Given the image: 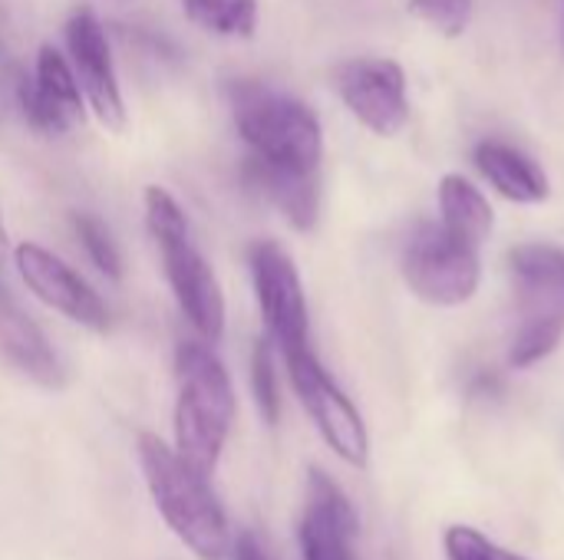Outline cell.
<instances>
[{"instance_id":"obj_1","label":"cell","mask_w":564,"mask_h":560,"mask_svg":"<svg viewBox=\"0 0 564 560\" xmlns=\"http://www.w3.org/2000/svg\"><path fill=\"white\" fill-rule=\"evenodd\" d=\"M238 416L231 376L212 343L185 340L175 350V452L212 479Z\"/></svg>"},{"instance_id":"obj_2","label":"cell","mask_w":564,"mask_h":560,"mask_svg":"<svg viewBox=\"0 0 564 560\" xmlns=\"http://www.w3.org/2000/svg\"><path fill=\"white\" fill-rule=\"evenodd\" d=\"M145 208V228L155 241V251L162 257L165 284L188 320V327L205 340L218 343L225 337V290L218 284V274L212 271L208 257L192 238V224L185 208L175 201V195L162 185H145L142 191Z\"/></svg>"},{"instance_id":"obj_3","label":"cell","mask_w":564,"mask_h":560,"mask_svg":"<svg viewBox=\"0 0 564 560\" xmlns=\"http://www.w3.org/2000/svg\"><path fill=\"white\" fill-rule=\"evenodd\" d=\"M139 465L149 485V495L172 528V535L198 560H225L231 554V528L221 502L215 498L208 475L192 469L175 446L142 432L135 442Z\"/></svg>"},{"instance_id":"obj_4","label":"cell","mask_w":564,"mask_h":560,"mask_svg":"<svg viewBox=\"0 0 564 560\" xmlns=\"http://www.w3.org/2000/svg\"><path fill=\"white\" fill-rule=\"evenodd\" d=\"M228 109L245 155L301 172H321L324 125L304 99L264 79H231Z\"/></svg>"},{"instance_id":"obj_5","label":"cell","mask_w":564,"mask_h":560,"mask_svg":"<svg viewBox=\"0 0 564 560\" xmlns=\"http://www.w3.org/2000/svg\"><path fill=\"white\" fill-rule=\"evenodd\" d=\"M400 277L420 304L466 307L482 287V248L446 231L440 218H423L403 238Z\"/></svg>"},{"instance_id":"obj_6","label":"cell","mask_w":564,"mask_h":560,"mask_svg":"<svg viewBox=\"0 0 564 560\" xmlns=\"http://www.w3.org/2000/svg\"><path fill=\"white\" fill-rule=\"evenodd\" d=\"M281 360H284V370H288V380H291L297 403L311 416V422L321 432V439L327 442V449L340 462H347L354 469H367V462H370L367 422H364L357 403L340 389V383L317 360L314 347L291 353V356H281Z\"/></svg>"},{"instance_id":"obj_7","label":"cell","mask_w":564,"mask_h":560,"mask_svg":"<svg viewBox=\"0 0 564 560\" xmlns=\"http://www.w3.org/2000/svg\"><path fill=\"white\" fill-rule=\"evenodd\" d=\"M248 271L264 337L278 356L311 350V307L294 257L278 241H254L248 248Z\"/></svg>"},{"instance_id":"obj_8","label":"cell","mask_w":564,"mask_h":560,"mask_svg":"<svg viewBox=\"0 0 564 560\" xmlns=\"http://www.w3.org/2000/svg\"><path fill=\"white\" fill-rule=\"evenodd\" d=\"M334 92L344 109L380 139H397L410 125V79L390 56L344 59L334 69Z\"/></svg>"},{"instance_id":"obj_9","label":"cell","mask_w":564,"mask_h":560,"mask_svg":"<svg viewBox=\"0 0 564 560\" xmlns=\"http://www.w3.org/2000/svg\"><path fill=\"white\" fill-rule=\"evenodd\" d=\"M63 46H66L69 66L76 73V83L83 89L86 109L96 116V122L102 129L122 132L126 129V99H122L112 46H109L106 26L96 17V10L79 7L69 13V20L63 26Z\"/></svg>"},{"instance_id":"obj_10","label":"cell","mask_w":564,"mask_h":560,"mask_svg":"<svg viewBox=\"0 0 564 560\" xmlns=\"http://www.w3.org/2000/svg\"><path fill=\"white\" fill-rule=\"evenodd\" d=\"M13 267L23 281V287L46 304L50 310L63 314L76 327L89 333H106L109 330V307L96 294V287L76 274L63 257L46 251L36 241H23L13 248Z\"/></svg>"},{"instance_id":"obj_11","label":"cell","mask_w":564,"mask_h":560,"mask_svg":"<svg viewBox=\"0 0 564 560\" xmlns=\"http://www.w3.org/2000/svg\"><path fill=\"white\" fill-rule=\"evenodd\" d=\"M23 122L40 135H66L86 119V99L76 83V73L66 53L53 43H43L33 59L30 79L17 89Z\"/></svg>"},{"instance_id":"obj_12","label":"cell","mask_w":564,"mask_h":560,"mask_svg":"<svg viewBox=\"0 0 564 560\" xmlns=\"http://www.w3.org/2000/svg\"><path fill=\"white\" fill-rule=\"evenodd\" d=\"M360 531V518L344 488L317 465L307 469V508L297 528L304 560H354L350 541Z\"/></svg>"},{"instance_id":"obj_13","label":"cell","mask_w":564,"mask_h":560,"mask_svg":"<svg viewBox=\"0 0 564 560\" xmlns=\"http://www.w3.org/2000/svg\"><path fill=\"white\" fill-rule=\"evenodd\" d=\"M509 277L519 320L564 323V251L549 241H525L509 251Z\"/></svg>"},{"instance_id":"obj_14","label":"cell","mask_w":564,"mask_h":560,"mask_svg":"<svg viewBox=\"0 0 564 560\" xmlns=\"http://www.w3.org/2000/svg\"><path fill=\"white\" fill-rule=\"evenodd\" d=\"M0 356L43 389H63L66 370L36 320L0 284Z\"/></svg>"},{"instance_id":"obj_15","label":"cell","mask_w":564,"mask_h":560,"mask_svg":"<svg viewBox=\"0 0 564 560\" xmlns=\"http://www.w3.org/2000/svg\"><path fill=\"white\" fill-rule=\"evenodd\" d=\"M241 175L251 191H258L294 231L307 234L321 218V172H301L288 165H271L245 155Z\"/></svg>"},{"instance_id":"obj_16","label":"cell","mask_w":564,"mask_h":560,"mask_svg":"<svg viewBox=\"0 0 564 560\" xmlns=\"http://www.w3.org/2000/svg\"><path fill=\"white\" fill-rule=\"evenodd\" d=\"M473 165L482 175V182L512 205H545L552 198V178L542 168V162L512 142L502 139L476 142Z\"/></svg>"},{"instance_id":"obj_17","label":"cell","mask_w":564,"mask_h":560,"mask_svg":"<svg viewBox=\"0 0 564 560\" xmlns=\"http://www.w3.org/2000/svg\"><path fill=\"white\" fill-rule=\"evenodd\" d=\"M440 224L473 248H482L496 231V208L489 195L463 172H446L436 185Z\"/></svg>"},{"instance_id":"obj_18","label":"cell","mask_w":564,"mask_h":560,"mask_svg":"<svg viewBox=\"0 0 564 560\" xmlns=\"http://www.w3.org/2000/svg\"><path fill=\"white\" fill-rule=\"evenodd\" d=\"M185 17L225 40H251L258 30V0H182Z\"/></svg>"},{"instance_id":"obj_19","label":"cell","mask_w":564,"mask_h":560,"mask_svg":"<svg viewBox=\"0 0 564 560\" xmlns=\"http://www.w3.org/2000/svg\"><path fill=\"white\" fill-rule=\"evenodd\" d=\"M564 340V323L558 320H516L512 340H509V366L512 370H532L545 363Z\"/></svg>"},{"instance_id":"obj_20","label":"cell","mask_w":564,"mask_h":560,"mask_svg":"<svg viewBox=\"0 0 564 560\" xmlns=\"http://www.w3.org/2000/svg\"><path fill=\"white\" fill-rule=\"evenodd\" d=\"M69 224H73L79 248L86 251L89 264L99 274H106L109 281H119L122 277V254H119V244L112 241V231L102 224V218H96L93 211H76L69 218Z\"/></svg>"},{"instance_id":"obj_21","label":"cell","mask_w":564,"mask_h":560,"mask_svg":"<svg viewBox=\"0 0 564 560\" xmlns=\"http://www.w3.org/2000/svg\"><path fill=\"white\" fill-rule=\"evenodd\" d=\"M251 393L258 403V413L268 426L281 422V380H278V350L268 337H261L251 350Z\"/></svg>"},{"instance_id":"obj_22","label":"cell","mask_w":564,"mask_h":560,"mask_svg":"<svg viewBox=\"0 0 564 560\" xmlns=\"http://www.w3.org/2000/svg\"><path fill=\"white\" fill-rule=\"evenodd\" d=\"M473 7L476 0H410V13L446 40H456L469 30Z\"/></svg>"},{"instance_id":"obj_23","label":"cell","mask_w":564,"mask_h":560,"mask_svg":"<svg viewBox=\"0 0 564 560\" xmlns=\"http://www.w3.org/2000/svg\"><path fill=\"white\" fill-rule=\"evenodd\" d=\"M443 551L446 560H529L525 554H516L492 538H486L479 528L469 525H449L443 531Z\"/></svg>"},{"instance_id":"obj_24","label":"cell","mask_w":564,"mask_h":560,"mask_svg":"<svg viewBox=\"0 0 564 560\" xmlns=\"http://www.w3.org/2000/svg\"><path fill=\"white\" fill-rule=\"evenodd\" d=\"M231 560H274L268 554V548L251 535V531H241L238 538H231Z\"/></svg>"},{"instance_id":"obj_25","label":"cell","mask_w":564,"mask_h":560,"mask_svg":"<svg viewBox=\"0 0 564 560\" xmlns=\"http://www.w3.org/2000/svg\"><path fill=\"white\" fill-rule=\"evenodd\" d=\"M10 257H13V251H10V238H7V228H3V218H0V274L7 271Z\"/></svg>"}]
</instances>
